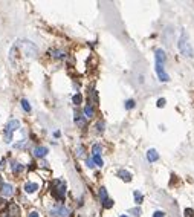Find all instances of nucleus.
<instances>
[{
  "mask_svg": "<svg viewBox=\"0 0 194 217\" xmlns=\"http://www.w3.org/2000/svg\"><path fill=\"white\" fill-rule=\"evenodd\" d=\"M121 217H127V216H121Z\"/></svg>",
  "mask_w": 194,
  "mask_h": 217,
  "instance_id": "obj_33",
  "label": "nucleus"
},
{
  "mask_svg": "<svg viewBox=\"0 0 194 217\" xmlns=\"http://www.w3.org/2000/svg\"><path fill=\"white\" fill-rule=\"evenodd\" d=\"M75 122H78V126H81V127H84V124H86V122H84V119H83L78 113H75Z\"/></svg>",
  "mask_w": 194,
  "mask_h": 217,
  "instance_id": "obj_20",
  "label": "nucleus"
},
{
  "mask_svg": "<svg viewBox=\"0 0 194 217\" xmlns=\"http://www.w3.org/2000/svg\"><path fill=\"white\" fill-rule=\"evenodd\" d=\"M100 199H101L103 203L107 200V190H105V188H101V190H100Z\"/></svg>",
  "mask_w": 194,
  "mask_h": 217,
  "instance_id": "obj_18",
  "label": "nucleus"
},
{
  "mask_svg": "<svg viewBox=\"0 0 194 217\" xmlns=\"http://www.w3.org/2000/svg\"><path fill=\"white\" fill-rule=\"evenodd\" d=\"M133 107H135V101H133V100L126 101V109H133Z\"/></svg>",
  "mask_w": 194,
  "mask_h": 217,
  "instance_id": "obj_26",
  "label": "nucleus"
},
{
  "mask_svg": "<svg viewBox=\"0 0 194 217\" xmlns=\"http://www.w3.org/2000/svg\"><path fill=\"white\" fill-rule=\"evenodd\" d=\"M185 217H194V211L191 208H186L185 209Z\"/></svg>",
  "mask_w": 194,
  "mask_h": 217,
  "instance_id": "obj_25",
  "label": "nucleus"
},
{
  "mask_svg": "<svg viewBox=\"0 0 194 217\" xmlns=\"http://www.w3.org/2000/svg\"><path fill=\"white\" fill-rule=\"evenodd\" d=\"M51 216L52 217H67V216H70V211L64 205H57L51 209Z\"/></svg>",
  "mask_w": 194,
  "mask_h": 217,
  "instance_id": "obj_4",
  "label": "nucleus"
},
{
  "mask_svg": "<svg viewBox=\"0 0 194 217\" xmlns=\"http://www.w3.org/2000/svg\"><path fill=\"white\" fill-rule=\"evenodd\" d=\"M156 73H158L159 80H160V81H164V83H167V81L170 80V77L167 75V72H165V69H164V64H159V63H156Z\"/></svg>",
  "mask_w": 194,
  "mask_h": 217,
  "instance_id": "obj_6",
  "label": "nucleus"
},
{
  "mask_svg": "<svg viewBox=\"0 0 194 217\" xmlns=\"http://www.w3.org/2000/svg\"><path fill=\"white\" fill-rule=\"evenodd\" d=\"M0 193H2L3 197H9V196L14 194V187H12L11 183H3L0 187Z\"/></svg>",
  "mask_w": 194,
  "mask_h": 217,
  "instance_id": "obj_7",
  "label": "nucleus"
},
{
  "mask_svg": "<svg viewBox=\"0 0 194 217\" xmlns=\"http://www.w3.org/2000/svg\"><path fill=\"white\" fill-rule=\"evenodd\" d=\"M81 101H83V96H81L80 93H77V95L73 96V104H77V106H78Z\"/></svg>",
  "mask_w": 194,
  "mask_h": 217,
  "instance_id": "obj_22",
  "label": "nucleus"
},
{
  "mask_svg": "<svg viewBox=\"0 0 194 217\" xmlns=\"http://www.w3.org/2000/svg\"><path fill=\"white\" fill-rule=\"evenodd\" d=\"M147 159L150 160V162H156V160L159 159V155H158V151L154 149H151L147 151Z\"/></svg>",
  "mask_w": 194,
  "mask_h": 217,
  "instance_id": "obj_10",
  "label": "nucleus"
},
{
  "mask_svg": "<svg viewBox=\"0 0 194 217\" xmlns=\"http://www.w3.org/2000/svg\"><path fill=\"white\" fill-rule=\"evenodd\" d=\"M165 106V100L164 98H160L159 101H158V107H164Z\"/></svg>",
  "mask_w": 194,
  "mask_h": 217,
  "instance_id": "obj_30",
  "label": "nucleus"
},
{
  "mask_svg": "<svg viewBox=\"0 0 194 217\" xmlns=\"http://www.w3.org/2000/svg\"><path fill=\"white\" fill-rule=\"evenodd\" d=\"M84 115H86L87 119H90V118L95 116V110H93V106H92V104H87V106L84 107Z\"/></svg>",
  "mask_w": 194,
  "mask_h": 217,
  "instance_id": "obj_13",
  "label": "nucleus"
},
{
  "mask_svg": "<svg viewBox=\"0 0 194 217\" xmlns=\"http://www.w3.org/2000/svg\"><path fill=\"white\" fill-rule=\"evenodd\" d=\"M179 51L182 52L185 57H194V51H193V47H191V45H190L188 37H186L185 32L182 34L181 40H179Z\"/></svg>",
  "mask_w": 194,
  "mask_h": 217,
  "instance_id": "obj_2",
  "label": "nucleus"
},
{
  "mask_svg": "<svg viewBox=\"0 0 194 217\" xmlns=\"http://www.w3.org/2000/svg\"><path fill=\"white\" fill-rule=\"evenodd\" d=\"M98 132H101V133L104 132V122H103V121H100V122H98Z\"/></svg>",
  "mask_w": 194,
  "mask_h": 217,
  "instance_id": "obj_29",
  "label": "nucleus"
},
{
  "mask_svg": "<svg viewBox=\"0 0 194 217\" xmlns=\"http://www.w3.org/2000/svg\"><path fill=\"white\" fill-rule=\"evenodd\" d=\"M83 151H84V149H83V147H78V153H77V155H78V156H83Z\"/></svg>",
  "mask_w": 194,
  "mask_h": 217,
  "instance_id": "obj_31",
  "label": "nucleus"
},
{
  "mask_svg": "<svg viewBox=\"0 0 194 217\" xmlns=\"http://www.w3.org/2000/svg\"><path fill=\"white\" fill-rule=\"evenodd\" d=\"M130 213H132L133 216H136V217L141 216V209H139V208H132V209H130Z\"/></svg>",
  "mask_w": 194,
  "mask_h": 217,
  "instance_id": "obj_24",
  "label": "nucleus"
},
{
  "mask_svg": "<svg viewBox=\"0 0 194 217\" xmlns=\"http://www.w3.org/2000/svg\"><path fill=\"white\" fill-rule=\"evenodd\" d=\"M156 63H159V64H164L165 63V52L162 51V49H158L156 51Z\"/></svg>",
  "mask_w": 194,
  "mask_h": 217,
  "instance_id": "obj_12",
  "label": "nucleus"
},
{
  "mask_svg": "<svg viewBox=\"0 0 194 217\" xmlns=\"http://www.w3.org/2000/svg\"><path fill=\"white\" fill-rule=\"evenodd\" d=\"M22 47H23V51H24L29 57H37V54H38L37 46H35L34 43H31V41H23Z\"/></svg>",
  "mask_w": 194,
  "mask_h": 217,
  "instance_id": "obj_5",
  "label": "nucleus"
},
{
  "mask_svg": "<svg viewBox=\"0 0 194 217\" xmlns=\"http://www.w3.org/2000/svg\"><path fill=\"white\" fill-rule=\"evenodd\" d=\"M93 162H95L96 165L103 167V159H101V156H93Z\"/></svg>",
  "mask_w": 194,
  "mask_h": 217,
  "instance_id": "obj_23",
  "label": "nucleus"
},
{
  "mask_svg": "<svg viewBox=\"0 0 194 217\" xmlns=\"http://www.w3.org/2000/svg\"><path fill=\"white\" fill-rule=\"evenodd\" d=\"M92 151H93V156H100V155H101V145L95 144V145L92 147Z\"/></svg>",
  "mask_w": 194,
  "mask_h": 217,
  "instance_id": "obj_19",
  "label": "nucleus"
},
{
  "mask_svg": "<svg viewBox=\"0 0 194 217\" xmlns=\"http://www.w3.org/2000/svg\"><path fill=\"white\" fill-rule=\"evenodd\" d=\"M51 191H52V196L57 199V200H63L64 196H66V182L60 181V179H55L51 183Z\"/></svg>",
  "mask_w": 194,
  "mask_h": 217,
  "instance_id": "obj_1",
  "label": "nucleus"
},
{
  "mask_svg": "<svg viewBox=\"0 0 194 217\" xmlns=\"http://www.w3.org/2000/svg\"><path fill=\"white\" fill-rule=\"evenodd\" d=\"M37 190H38V183H35V182H28L24 185V191L29 193V194L31 193H35Z\"/></svg>",
  "mask_w": 194,
  "mask_h": 217,
  "instance_id": "obj_8",
  "label": "nucleus"
},
{
  "mask_svg": "<svg viewBox=\"0 0 194 217\" xmlns=\"http://www.w3.org/2000/svg\"><path fill=\"white\" fill-rule=\"evenodd\" d=\"M29 217H38V214H37V213H35V211H32V213H31V214H29Z\"/></svg>",
  "mask_w": 194,
  "mask_h": 217,
  "instance_id": "obj_32",
  "label": "nucleus"
},
{
  "mask_svg": "<svg viewBox=\"0 0 194 217\" xmlns=\"http://www.w3.org/2000/svg\"><path fill=\"white\" fill-rule=\"evenodd\" d=\"M47 153H49V150L46 149V147H37V149L34 150V155L37 158H45Z\"/></svg>",
  "mask_w": 194,
  "mask_h": 217,
  "instance_id": "obj_11",
  "label": "nucleus"
},
{
  "mask_svg": "<svg viewBox=\"0 0 194 217\" xmlns=\"http://www.w3.org/2000/svg\"><path fill=\"white\" fill-rule=\"evenodd\" d=\"M22 107L24 112H31V104H29L28 100H22Z\"/></svg>",
  "mask_w": 194,
  "mask_h": 217,
  "instance_id": "obj_17",
  "label": "nucleus"
},
{
  "mask_svg": "<svg viewBox=\"0 0 194 217\" xmlns=\"http://www.w3.org/2000/svg\"><path fill=\"white\" fill-rule=\"evenodd\" d=\"M19 127H20V122L17 121V119H11L6 127H5V142H11L12 141V133L15 132V130H19Z\"/></svg>",
  "mask_w": 194,
  "mask_h": 217,
  "instance_id": "obj_3",
  "label": "nucleus"
},
{
  "mask_svg": "<svg viewBox=\"0 0 194 217\" xmlns=\"http://www.w3.org/2000/svg\"><path fill=\"white\" fill-rule=\"evenodd\" d=\"M133 196H135V200H136L137 205H139V203H142L144 197H142V194H141V191H135V193H133Z\"/></svg>",
  "mask_w": 194,
  "mask_h": 217,
  "instance_id": "obj_16",
  "label": "nucleus"
},
{
  "mask_svg": "<svg viewBox=\"0 0 194 217\" xmlns=\"http://www.w3.org/2000/svg\"><path fill=\"white\" fill-rule=\"evenodd\" d=\"M118 176H119L122 181H126V182H130V181H132V174L128 171H126V170H119V171H118Z\"/></svg>",
  "mask_w": 194,
  "mask_h": 217,
  "instance_id": "obj_14",
  "label": "nucleus"
},
{
  "mask_svg": "<svg viewBox=\"0 0 194 217\" xmlns=\"http://www.w3.org/2000/svg\"><path fill=\"white\" fill-rule=\"evenodd\" d=\"M9 217H17L20 214V208L15 205V203H9V211H8Z\"/></svg>",
  "mask_w": 194,
  "mask_h": 217,
  "instance_id": "obj_9",
  "label": "nucleus"
},
{
  "mask_svg": "<svg viewBox=\"0 0 194 217\" xmlns=\"http://www.w3.org/2000/svg\"><path fill=\"white\" fill-rule=\"evenodd\" d=\"M103 206H104V208H105V209H109V208H112V206H113V200H112V199H107V200H105V202H104V203H103Z\"/></svg>",
  "mask_w": 194,
  "mask_h": 217,
  "instance_id": "obj_21",
  "label": "nucleus"
},
{
  "mask_svg": "<svg viewBox=\"0 0 194 217\" xmlns=\"http://www.w3.org/2000/svg\"><path fill=\"white\" fill-rule=\"evenodd\" d=\"M24 170V167H23L22 164H14L12 165V171L15 173V174H19V173H22Z\"/></svg>",
  "mask_w": 194,
  "mask_h": 217,
  "instance_id": "obj_15",
  "label": "nucleus"
},
{
  "mask_svg": "<svg viewBox=\"0 0 194 217\" xmlns=\"http://www.w3.org/2000/svg\"><path fill=\"white\" fill-rule=\"evenodd\" d=\"M93 164H95V162H93V159H89V158H87V159H86V165H87V167H89V168H93V167H95V165H93Z\"/></svg>",
  "mask_w": 194,
  "mask_h": 217,
  "instance_id": "obj_27",
  "label": "nucleus"
},
{
  "mask_svg": "<svg viewBox=\"0 0 194 217\" xmlns=\"http://www.w3.org/2000/svg\"><path fill=\"white\" fill-rule=\"evenodd\" d=\"M153 217H165V213L164 211H154Z\"/></svg>",
  "mask_w": 194,
  "mask_h": 217,
  "instance_id": "obj_28",
  "label": "nucleus"
}]
</instances>
